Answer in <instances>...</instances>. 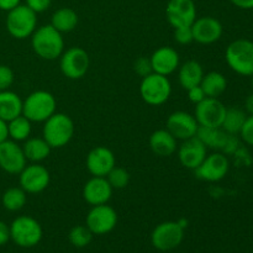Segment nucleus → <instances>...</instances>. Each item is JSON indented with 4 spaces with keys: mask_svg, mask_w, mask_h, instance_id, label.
Instances as JSON below:
<instances>
[{
    "mask_svg": "<svg viewBox=\"0 0 253 253\" xmlns=\"http://www.w3.org/2000/svg\"><path fill=\"white\" fill-rule=\"evenodd\" d=\"M31 46L35 53L46 61L59 58L64 51V40L59 31L51 24L43 25L35 30L31 35Z\"/></svg>",
    "mask_w": 253,
    "mask_h": 253,
    "instance_id": "f257e3e1",
    "label": "nucleus"
},
{
    "mask_svg": "<svg viewBox=\"0 0 253 253\" xmlns=\"http://www.w3.org/2000/svg\"><path fill=\"white\" fill-rule=\"evenodd\" d=\"M74 135V123L67 114L54 113L43 123L42 137L51 148H62L68 145Z\"/></svg>",
    "mask_w": 253,
    "mask_h": 253,
    "instance_id": "f03ea898",
    "label": "nucleus"
},
{
    "mask_svg": "<svg viewBox=\"0 0 253 253\" xmlns=\"http://www.w3.org/2000/svg\"><path fill=\"white\" fill-rule=\"evenodd\" d=\"M57 109V100L47 90H36L22 100V115L31 123H44Z\"/></svg>",
    "mask_w": 253,
    "mask_h": 253,
    "instance_id": "7ed1b4c3",
    "label": "nucleus"
},
{
    "mask_svg": "<svg viewBox=\"0 0 253 253\" xmlns=\"http://www.w3.org/2000/svg\"><path fill=\"white\" fill-rule=\"evenodd\" d=\"M226 63L235 73L244 77L253 76V41L239 39L232 41L225 51Z\"/></svg>",
    "mask_w": 253,
    "mask_h": 253,
    "instance_id": "20e7f679",
    "label": "nucleus"
},
{
    "mask_svg": "<svg viewBox=\"0 0 253 253\" xmlns=\"http://www.w3.org/2000/svg\"><path fill=\"white\" fill-rule=\"evenodd\" d=\"M6 30L14 39L25 40L31 37L37 29V14L26 4H20L10 10L6 16Z\"/></svg>",
    "mask_w": 253,
    "mask_h": 253,
    "instance_id": "39448f33",
    "label": "nucleus"
},
{
    "mask_svg": "<svg viewBox=\"0 0 253 253\" xmlns=\"http://www.w3.org/2000/svg\"><path fill=\"white\" fill-rule=\"evenodd\" d=\"M42 227L36 219L27 215L16 217L10 225V240L20 247H34L42 240Z\"/></svg>",
    "mask_w": 253,
    "mask_h": 253,
    "instance_id": "423d86ee",
    "label": "nucleus"
},
{
    "mask_svg": "<svg viewBox=\"0 0 253 253\" xmlns=\"http://www.w3.org/2000/svg\"><path fill=\"white\" fill-rule=\"evenodd\" d=\"M172 94V84L168 77L151 73L143 77L140 84V95L146 104L158 106L165 104Z\"/></svg>",
    "mask_w": 253,
    "mask_h": 253,
    "instance_id": "0eeeda50",
    "label": "nucleus"
},
{
    "mask_svg": "<svg viewBox=\"0 0 253 253\" xmlns=\"http://www.w3.org/2000/svg\"><path fill=\"white\" fill-rule=\"evenodd\" d=\"M90 66L88 52L82 47H71L63 51L59 57V68L62 74L68 79H81L88 72Z\"/></svg>",
    "mask_w": 253,
    "mask_h": 253,
    "instance_id": "6e6552de",
    "label": "nucleus"
},
{
    "mask_svg": "<svg viewBox=\"0 0 253 253\" xmlns=\"http://www.w3.org/2000/svg\"><path fill=\"white\" fill-rule=\"evenodd\" d=\"M184 239V229L178 221H165L158 224L151 234V242L158 251L167 252L177 249Z\"/></svg>",
    "mask_w": 253,
    "mask_h": 253,
    "instance_id": "1a4fd4ad",
    "label": "nucleus"
},
{
    "mask_svg": "<svg viewBox=\"0 0 253 253\" xmlns=\"http://www.w3.org/2000/svg\"><path fill=\"white\" fill-rule=\"evenodd\" d=\"M230 169L229 158L225 153L214 152L204 158L199 167L194 170L195 177L204 182H220L227 175Z\"/></svg>",
    "mask_w": 253,
    "mask_h": 253,
    "instance_id": "9d476101",
    "label": "nucleus"
},
{
    "mask_svg": "<svg viewBox=\"0 0 253 253\" xmlns=\"http://www.w3.org/2000/svg\"><path fill=\"white\" fill-rule=\"evenodd\" d=\"M118 224V212L108 204L91 207L85 219V225L93 235H106Z\"/></svg>",
    "mask_w": 253,
    "mask_h": 253,
    "instance_id": "9b49d317",
    "label": "nucleus"
},
{
    "mask_svg": "<svg viewBox=\"0 0 253 253\" xmlns=\"http://www.w3.org/2000/svg\"><path fill=\"white\" fill-rule=\"evenodd\" d=\"M20 187L27 194H37L47 189L51 182V174L44 166L40 163H31L25 166L19 173Z\"/></svg>",
    "mask_w": 253,
    "mask_h": 253,
    "instance_id": "f8f14e48",
    "label": "nucleus"
},
{
    "mask_svg": "<svg viewBox=\"0 0 253 253\" xmlns=\"http://www.w3.org/2000/svg\"><path fill=\"white\" fill-rule=\"evenodd\" d=\"M226 106L219 98H205L195 105L194 118L198 125L204 127H221Z\"/></svg>",
    "mask_w": 253,
    "mask_h": 253,
    "instance_id": "ddd939ff",
    "label": "nucleus"
},
{
    "mask_svg": "<svg viewBox=\"0 0 253 253\" xmlns=\"http://www.w3.org/2000/svg\"><path fill=\"white\" fill-rule=\"evenodd\" d=\"M166 17L173 29L190 27L197 19V6L193 0H169Z\"/></svg>",
    "mask_w": 253,
    "mask_h": 253,
    "instance_id": "4468645a",
    "label": "nucleus"
},
{
    "mask_svg": "<svg viewBox=\"0 0 253 253\" xmlns=\"http://www.w3.org/2000/svg\"><path fill=\"white\" fill-rule=\"evenodd\" d=\"M26 157L22 147L12 140L0 143V168L9 174H19L26 166Z\"/></svg>",
    "mask_w": 253,
    "mask_h": 253,
    "instance_id": "2eb2a0df",
    "label": "nucleus"
},
{
    "mask_svg": "<svg viewBox=\"0 0 253 253\" xmlns=\"http://www.w3.org/2000/svg\"><path fill=\"white\" fill-rule=\"evenodd\" d=\"M193 39L200 44H211L219 41L224 32L222 24L212 16L197 17L192 25Z\"/></svg>",
    "mask_w": 253,
    "mask_h": 253,
    "instance_id": "dca6fc26",
    "label": "nucleus"
},
{
    "mask_svg": "<svg viewBox=\"0 0 253 253\" xmlns=\"http://www.w3.org/2000/svg\"><path fill=\"white\" fill-rule=\"evenodd\" d=\"M166 128L177 140L184 141L197 135L199 125L192 114L187 111H174L168 116Z\"/></svg>",
    "mask_w": 253,
    "mask_h": 253,
    "instance_id": "f3484780",
    "label": "nucleus"
},
{
    "mask_svg": "<svg viewBox=\"0 0 253 253\" xmlns=\"http://www.w3.org/2000/svg\"><path fill=\"white\" fill-rule=\"evenodd\" d=\"M85 166L93 177H106L116 166L115 155L108 147L96 146L86 156Z\"/></svg>",
    "mask_w": 253,
    "mask_h": 253,
    "instance_id": "a211bd4d",
    "label": "nucleus"
},
{
    "mask_svg": "<svg viewBox=\"0 0 253 253\" xmlns=\"http://www.w3.org/2000/svg\"><path fill=\"white\" fill-rule=\"evenodd\" d=\"M178 160L180 165L187 169L195 170L208 156V148L197 136L183 141L177 148Z\"/></svg>",
    "mask_w": 253,
    "mask_h": 253,
    "instance_id": "6ab92c4d",
    "label": "nucleus"
},
{
    "mask_svg": "<svg viewBox=\"0 0 253 253\" xmlns=\"http://www.w3.org/2000/svg\"><path fill=\"white\" fill-rule=\"evenodd\" d=\"M114 189L106 177H93L84 184L83 199L91 207L101 204H108L113 197Z\"/></svg>",
    "mask_w": 253,
    "mask_h": 253,
    "instance_id": "aec40b11",
    "label": "nucleus"
},
{
    "mask_svg": "<svg viewBox=\"0 0 253 253\" xmlns=\"http://www.w3.org/2000/svg\"><path fill=\"white\" fill-rule=\"evenodd\" d=\"M153 73L168 77L174 73L180 66L179 53L173 47L163 46L156 49L150 57Z\"/></svg>",
    "mask_w": 253,
    "mask_h": 253,
    "instance_id": "412c9836",
    "label": "nucleus"
},
{
    "mask_svg": "<svg viewBox=\"0 0 253 253\" xmlns=\"http://www.w3.org/2000/svg\"><path fill=\"white\" fill-rule=\"evenodd\" d=\"M177 138L167 130V128H160L150 136V148L158 157H169L177 151Z\"/></svg>",
    "mask_w": 253,
    "mask_h": 253,
    "instance_id": "4be33fe9",
    "label": "nucleus"
},
{
    "mask_svg": "<svg viewBox=\"0 0 253 253\" xmlns=\"http://www.w3.org/2000/svg\"><path fill=\"white\" fill-rule=\"evenodd\" d=\"M204 69L198 61L190 59L184 62L178 68V81L180 86L185 90L193 88L195 85H200L203 77H204Z\"/></svg>",
    "mask_w": 253,
    "mask_h": 253,
    "instance_id": "5701e85b",
    "label": "nucleus"
},
{
    "mask_svg": "<svg viewBox=\"0 0 253 253\" xmlns=\"http://www.w3.org/2000/svg\"><path fill=\"white\" fill-rule=\"evenodd\" d=\"M22 115V99L11 90L0 91V119L9 123Z\"/></svg>",
    "mask_w": 253,
    "mask_h": 253,
    "instance_id": "b1692460",
    "label": "nucleus"
},
{
    "mask_svg": "<svg viewBox=\"0 0 253 253\" xmlns=\"http://www.w3.org/2000/svg\"><path fill=\"white\" fill-rule=\"evenodd\" d=\"M195 136L207 146V148L221 151L225 150L230 138L229 133L225 132L221 127H204V126H199Z\"/></svg>",
    "mask_w": 253,
    "mask_h": 253,
    "instance_id": "393cba45",
    "label": "nucleus"
},
{
    "mask_svg": "<svg viewBox=\"0 0 253 253\" xmlns=\"http://www.w3.org/2000/svg\"><path fill=\"white\" fill-rule=\"evenodd\" d=\"M24 155L31 163H40L46 160L51 153V146L43 137H29L21 146Z\"/></svg>",
    "mask_w": 253,
    "mask_h": 253,
    "instance_id": "a878e982",
    "label": "nucleus"
},
{
    "mask_svg": "<svg viewBox=\"0 0 253 253\" xmlns=\"http://www.w3.org/2000/svg\"><path fill=\"white\" fill-rule=\"evenodd\" d=\"M200 86L208 98H219L226 90L227 81L224 74L212 71L204 74L202 82H200Z\"/></svg>",
    "mask_w": 253,
    "mask_h": 253,
    "instance_id": "bb28decb",
    "label": "nucleus"
},
{
    "mask_svg": "<svg viewBox=\"0 0 253 253\" xmlns=\"http://www.w3.org/2000/svg\"><path fill=\"white\" fill-rule=\"evenodd\" d=\"M79 21L78 14L71 7H61L52 14L51 25L61 34L73 31Z\"/></svg>",
    "mask_w": 253,
    "mask_h": 253,
    "instance_id": "cd10ccee",
    "label": "nucleus"
},
{
    "mask_svg": "<svg viewBox=\"0 0 253 253\" xmlns=\"http://www.w3.org/2000/svg\"><path fill=\"white\" fill-rule=\"evenodd\" d=\"M247 116L249 115L245 111V109L239 108V106L226 108V113H225L221 128L225 132L229 133V135H239L245 121H246Z\"/></svg>",
    "mask_w": 253,
    "mask_h": 253,
    "instance_id": "c85d7f7f",
    "label": "nucleus"
},
{
    "mask_svg": "<svg viewBox=\"0 0 253 253\" xmlns=\"http://www.w3.org/2000/svg\"><path fill=\"white\" fill-rule=\"evenodd\" d=\"M31 131L32 123L24 115L17 116L7 123V132H9L10 140L16 141V142L26 141L31 135Z\"/></svg>",
    "mask_w": 253,
    "mask_h": 253,
    "instance_id": "c756f323",
    "label": "nucleus"
},
{
    "mask_svg": "<svg viewBox=\"0 0 253 253\" xmlns=\"http://www.w3.org/2000/svg\"><path fill=\"white\" fill-rule=\"evenodd\" d=\"M27 202V193L21 187L9 188L1 197L2 207L9 211H19Z\"/></svg>",
    "mask_w": 253,
    "mask_h": 253,
    "instance_id": "7c9ffc66",
    "label": "nucleus"
},
{
    "mask_svg": "<svg viewBox=\"0 0 253 253\" xmlns=\"http://www.w3.org/2000/svg\"><path fill=\"white\" fill-rule=\"evenodd\" d=\"M69 242L77 249H83L88 246L93 240V232L86 227V225H77L72 227L68 235Z\"/></svg>",
    "mask_w": 253,
    "mask_h": 253,
    "instance_id": "2f4dec72",
    "label": "nucleus"
},
{
    "mask_svg": "<svg viewBox=\"0 0 253 253\" xmlns=\"http://www.w3.org/2000/svg\"><path fill=\"white\" fill-rule=\"evenodd\" d=\"M106 179L110 183L113 189H124L130 183V173L121 167H114L106 175Z\"/></svg>",
    "mask_w": 253,
    "mask_h": 253,
    "instance_id": "473e14b6",
    "label": "nucleus"
},
{
    "mask_svg": "<svg viewBox=\"0 0 253 253\" xmlns=\"http://www.w3.org/2000/svg\"><path fill=\"white\" fill-rule=\"evenodd\" d=\"M14 72L10 67L0 64V91L7 90L14 83Z\"/></svg>",
    "mask_w": 253,
    "mask_h": 253,
    "instance_id": "72a5a7b5",
    "label": "nucleus"
},
{
    "mask_svg": "<svg viewBox=\"0 0 253 253\" xmlns=\"http://www.w3.org/2000/svg\"><path fill=\"white\" fill-rule=\"evenodd\" d=\"M133 69H135L136 73L140 77H146L148 74L153 73L152 71V64H151V59L147 57H140L135 61L133 63Z\"/></svg>",
    "mask_w": 253,
    "mask_h": 253,
    "instance_id": "f704fd0d",
    "label": "nucleus"
},
{
    "mask_svg": "<svg viewBox=\"0 0 253 253\" xmlns=\"http://www.w3.org/2000/svg\"><path fill=\"white\" fill-rule=\"evenodd\" d=\"M173 36H174V41L179 44H189L194 41V39H193L192 26L174 29V35Z\"/></svg>",
    "mask_w": 253,
    "mask_h": 253,
    "instance_id": "c9c22d12",
    "label": "nucleus"
},
{
    "mask_svg": "<svg viewBox=\"0 0 253 253\" xmlns=\"http://www.w3.org/2000/svg\"><path fill=\"white\" fill-rule=\"evenodd\" d=\"M239 135L241 136L242 141L245 143H247V145L253 147V115L247 116L246 121H245Z\"/></svg>",
    "mask_w": 253,
    "mask_h": 253,
    "instance_id": "e433bc0d",
    "label": "nucleus"
},
{
    "mask_svg": "<svg viewBox=\"0 0 253 253\" xmlns=\"http://www.w3.org/2000/svg\"><path fill=\"white\" fill-rule=\"evenodd\" d=\"M52 0H26V5L36 14L43 12L51 6Z\"/></svg>",
    "mask_w": 253,
    "mask_h": 253,
    "instance_id": "4c0bfd02",
    "label": "nucleus"
},
{
    "mask_svg": "<svg viewBox=\"0 0 253 253\" xmlns=\"http://www.w3.org/2000/svg\"><path fill=\"white\" fill-rule=\"evenodd\" d=\"M187 91H188V99H189L193 104H195V105L207 98L204 90H203V88L200 85L193 86V88L188 89Z\"/></svg>",
    "mask_w": 253,
    "mask_h": 253,
    "instance_id": "58836bf2",
    "label": "nucleus"
},
{
    "mask_svg": "<svg viewBox=\"0 0 253 253\" xmlns=\"http://www.w3.org/2000/svg\"><path fill=\"white\" fill-rule=\"evenodd\" d=\"M10 240V226L0 220V246H4Z\"/></svg>",
    "mask_w": 253,
    "mask_h": 253,
    "instance_id": "ea45409f",
    "label": "nucleus"
},
{
    "mask_svg": "<svg viewBox=\"0 0 253 253\" xmlns=\"http://www.w3.org/2000/svg\"><path fill=\"white\" fill-rule=\"evenodd\" d=\"M21 4V0H0V10L9 12Z\"/></svg>",
    "mask_w": 253,
    "mask_h": 253,
    "instance_id": "a19ab883",
    "label": "nucleus"
},
{
    "mask_svg": "<svg viewBox=\"0 0 253 253\" xmlns=\"http://www.w3.org/2000/svg\"><path fill=\"white\" fill-rule=\"evenodd\" d=\"M232 5L242 10H252L253 9V0H230Z\"/></svg>",
    "mask_w": 253,
    "mask_h": 253,
    "instance_id": "79ce46f5",
    "label": "nucleus"
},
{
    "mask_svg": "<svg viewBox=\"0 0 253 253\" xmlns=\"http://www.w3.org/2000/svg\"><path fill=\"white\" fill-rule=\"evenodd\" d=\"M9 138V132H7V123L0 119V143L4 142Z\"/></svg>",
    "mask_w": 253,
    "mask_h": 253,
    "instance_id": "37998d69",
    "label": "nucleus"
},
{
    "mask_svg": "<svg viewBox=\"0 0 253 253\" xmlns=\"http://www.w3.org/2000/svg\"><path fill=\"white\" fill-rule=\"evenodd\" d=\"M245 111L247 115H253V93L250 94L245 100Z\"/></svg>",
    "mask_w": 253,
    "mask_h": 253,
    "instance_id": "c03bdc74",
    "label": "nucleus"
},
{
    "mask_svg": "<svg viewBox=\"0 0 253 253\" xmlns=\"http://www.w3.org/2000/svg\"><path fill=\"white\" fill-rule=\"evenodd\" d=\"M252 88H253V76H252Z\"/></svg>",
    "mask_w": 253,
    "mask_h": 253,
    "instance_id": "a18cd8bd",
    "label": "nucleus"
},
{
    "mask_svg": "<svg viewBox=\"0 0 253 253\" xmlns=\"http://www.w3.org/2000/svg\"><path fill=\"white\" fill-rule=\"evenodd\" d=\"M252 253H253V252H252Z\"/></svg>",
    "mask_w": 253,
    "mask_h": 253,
    "instance_id": "49530a36",
    "label": "nucleus"
}]
</instances>
